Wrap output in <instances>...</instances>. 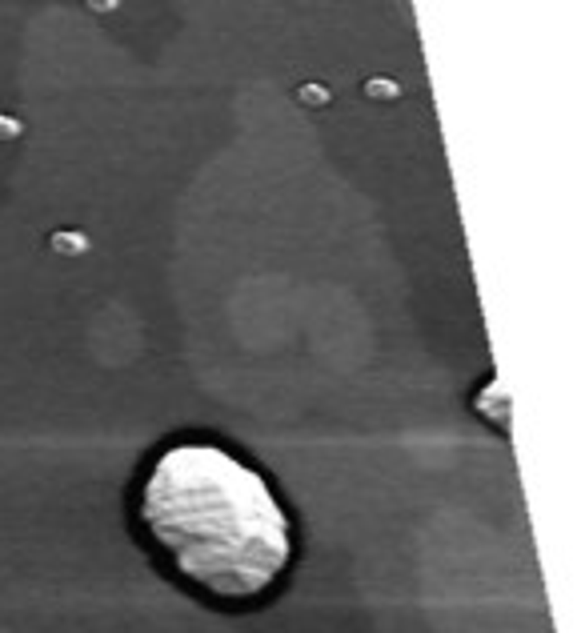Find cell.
I'll use <instances>...</instances> for the list:
<instances>
[{"mask_svg":"<svg viewBox=\"0 0 581 633\" xmlns=\"http://www.w3.org/2000/svg\"><path fill=\"white\" fill-rule=\"evenodd\" d=\"M136 517L181 581L217 601H257L293 557V525L269 481L221 445L164 449Z\"/></svg>","mask_w":581,"mask_h":633,"instance_id":"obj_1","label":"cell"},{"mask_svg":"<svg viewBox=\"0 0 581 633\" xmlns=\"http://www.w3.org/2000/svg\"><path fill=\"white\" fill-rule=\"evenodd\" d=\"M477 409L485 413V417H489V421L497 425V429H505V401H501V385H489V393H485V397H477Z\"/></svg>","mask_w":581,"mask_h":633,"instance_id":"obj_2","label":"cell"},{"mask_svg":"<svg viewBox=\"0 0 581 633\" xmlns=\"http://www.w3.org/2000/svg\"><path fill=\"white\" fill-rule=\"evenodd\" d=\"M301 100H309V104H317V100H329V92H325V88H317V85H309V88H301Z\"/></svg>","mask_w":581,"mask_h":633,"instance_id":"obj_3","label":"cell"},{"mask_svg":"<svg viewBox=\"0 0 581 633\" xmlns=\"http://www.w3.org/2000/svg\"><path fill=\"white\" fill-rule=\"evenodd\" d=\"M16 133H20V124L13 116H0V137H16Z\"/></svg>","mask_w":581,"mask_h":633,"instance_id":"obj_4","label":"cell"},{"mask_svg":"<svg viewBox=\"0 0 581 633\" xmlns=\"http://www.w3.org/2000/svg\"><path fill=\"white\" fill-rule=\"evenodd\" d=\"M369 92H373V97H397V85H381V80H373Z\"/></svg>","mask_w":581,"mask_h":633,"instance_id":"obj_5","label":"cell"},{"mask_svg":"<svg viewBox=\"0 0 581 633\" xmlns=\"http://www.w3.org/2000/svg\"><path fill=\"white\" fill-rule=\"evenodd\" d=\"M56 245H61V248L64 245H68V248H85V241H80V236H64L61 233V236H56Z\"/></svg>","mask_w":581,"mask_h":633,"instance_id":"obj_6","label":"cell"}]
</instances>
